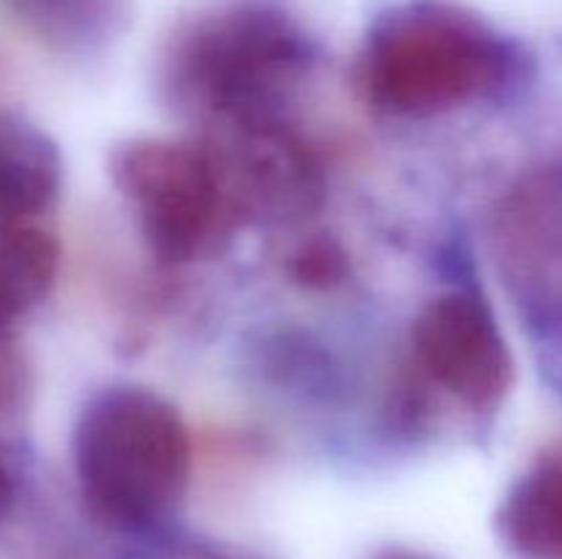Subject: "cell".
<instances>
[{
    "label": "cell",
    "instance_id": "6da1fadb",
    "mask_svg": "<svg viewBox=\"0 0 562 559\" xmlns=\"http://www.w3.org/2000/svg\"><path fill=\"white\" fill-rule=\"evenodd\" d=\"M519 75V49L450 0H406L384 11L357 64L362 96L398 118H434L499 96Z\"/></svg>",
    "mask_w": 562,
    "mask_h": 559
},
{
    "label": "cell",
    "instance_id": "7a4b0ae2",
    "mask_svg": "<svg viewBox=\"0 0 562 559\" xmlns=\"http://www.w3.org/2000/svg\"><path fill=\"white\" fill-rule=\"evenodd\" d=\"M311 38L272 0H234L192 16L170 38L159 82L173 107L212 124L280 118L305 80Z\"/></svg>",
    "mask_w": 562,
    "mask_h": 559
},
{
    "label": "cell",
    "instance_id": "3957f363",
    "mask_svg": "<svg viewBox=\"0 0 562 559\" xmlns=\"http://www.w3.org/2000/svg\"><path fill=\"white\" fill-rule=\"evenodd\" d=\"M71 460L82 499L99 518L143 529L184 497L190 431L176 406L154 389L113 384L82 406Z\"/></svg>",
    "mask_w": 562,
    "mask_h": 559
},
{
    "label": "cell",
    "instance_id": "277c9868",
    "mask_svg": "<svg viewBox=\"0 0 562 559\" xmlns=\"http://www.w3.org/2000/svg\"><path fill=\"white\" fill-rule=\"evenodd\" d=\"M110 175L148 250L170 266L212 258L241 230L203 140H126L110 157Z\"/></svg>",
    "mask_w": 562,
    "mask_h": 559
},
{
    "label": "cell",
    "instance_id": "5b68a950",
    "mask_svg": "<svg viewBox=\"0 0 562 559\" xmlns=\"http://www.w3.org/2000/svg\"><path fill=\"white\" fill-rule=\"evenodd\" d=\"M201 140L217 162L241 228L289 225L322 206V164L283 118L212 124Z\"/></svg>",
    "mask_w": 562,
    "mask_h": 559
},
{
    "label": "cell",
    "instance_id": "8992f818",
    "mask_svg": "<svg viewBox=\"0 0 562 559\" xmlns=\"http://www.w3.org/2000/svg\"><path fill=\"white\" fill-rule=\"evenodd\" d=\"M412 354L426 381L472 411H494L514 384V356L492 307L467 290L423 307L412 327Z\"/></svg>",
    "mask_w": 562,
    "mask_h": 559
},
{
    "label": "cell",
    "instance_id": "52a82bcc",
    "mask_svg": "<svg viewBox=\"0 0 562 559\" xmlns=\"http://www.w3.org/2000/svg\"><path fill=\"white\" fill-rule=\"evenodd\" d=\"M494 255L521 310L562 338V162L521 175L494 212Z\"/></svg>",
    "mask_w": 562,
    "mask_h": 559
},
{
    "label": "cell",
    "instance_id": "ba28073f",
    "mask_svg": "<svg viewBox=\"0 0 562 559\" xmlns=\"http://www.w3.org/2000/svg\"><path fill=\"white\" fill-rule=\"evenodd\" d=\"M503 540L521 559H562V447H549L499 504Z\"/></svg>",
    "mask_w": 562,
    "mask_h": 559
},
{
    "label": "cell",
    "instance_id": "9c48e42d",
    "mask_svg": "<svg viewBox=\"0 0 562 559\" xmlns=\"http://www.w3.org/2000/svg\"><path fill=\"white\" fill-rule=\"evenodd\" d=\"M60 190V153L31 121L0 110V228L31 223Z\"/></svg>",
    "mask_w": 562,
    "mask_h": 559
},
{
    "label": "cell",
    "instance_id": "30bf717a",
    "mask_svg": "<svg viewBox=\"0 0 562 559\" xmlns=\"http://www.w3.org/2000/svg\"><path fill=\"white\" fill-rule=\"evenodd\" d=\"M58 241L33 223L0 228V334L38 305L58 277Z\"/></svg>",
    "mask_w": 562,
    "mask_h": 559
},
{
    "label": "cell",
    "instance_id": "8fae6325",
    "mask_svg": "<svg viewBox=\"0 0 562 559\" xmlns=\"http://www.w3.org/2000/svg\"><path fill=\"white\" fill-rule=\"evenodd\" d=\"M289 274L305 288H335L349 277V255L335 239H307L289 255Z\"/></svg>",
    "mask_w": 562,
    "mask_h": 559
},
{
    "label": "cell",
    "instance_id": "7c38bea8",
    "mask_svg": "<svg viewBox=\"0 0 562 559\" xmlns=\"http://www.w3.org/2000/svg\"><path fill=\"white\" fill-rule=\"evenodd\" d=\"M31 384V365L25 354L5 334H0V420L25 411Z\"/></svg>",
    "mask_w": 562,
    "mask_h": 559
},
{
    "label": "cell",
    "instance_id": "4fadbf2b",
    "mask_svg": "<svg viewBox=\"0 0 562 559\" xmlns=\"http://www.w3.org/2000/svg\"><path fill=\"white\" fill-rule=\"evenodd\" d=\"M143 559H245L239 554L203 540H173L148 551Z\"/></svg>",
    "mask_w": 562,
    "mask_h": 559
},
{
    "label": "cell",
    "instance_id": "5bb4252c",
    "mask_svg": "<svg viewBox=\"0 0 562 559\" xmlns=\"http://www.w3.org/2000/svg\"><path fill=\"white\" fill-rule=\"evenodd\" d=\"M11 502V475H9V466H5L3 455H0V513L9 507Z\"/></svg>",
    "mask_w": 562,
    "mask_h": 559
},
{
    "label": "cell",
    "instance_id": "9a60e30c",
    "mask_svg": "<svg viewBox=\"0 0 562 559\" xmlns=\"http://www.w3.org/2000/svg\"><path fill=\"white\" fill-rule=\"evenodd\" d=\"M384 559H417V557H409V554H390V557Z\"/></svg>",
    "mask_w": 562,
    "mask_h": 559
}]
</instances>
